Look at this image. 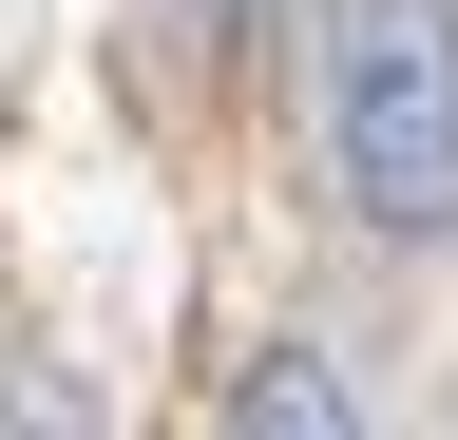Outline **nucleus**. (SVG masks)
I'll return each instance as SVG.
<instances>
[{"label": "nucleus", "mask_w": 458, "mask_h": 440, "mask_svg": "<svg viewBox=\"0 0 458 440\" xmlns=\"http://www.w3.org/2000/svg\"><path fill=\"white\" fill-rule=\"evenodd\" d=\"M325 134H344V192L382 230H458V0H363L344 20Z\"/></svg>", "instance_id": "f257e3e1"}, {"label": "nucleus", "mask_w": 458, "mask_h": 440, "mask_svg": "<svg viewBox=\"0 0 458 440\" xmlns=\"http://www.w3.org/2000/svg\"><path fill=\"white\" fill-rule=\"evenodd\" d=\"M229 440H363V402H344L325 345H267L249 383H229Z\"/></svg>", "instance_id": "f03ea898"}, {"label": "nucleus", "mask_w": 458, "mask_h": 440, "mask_svg": "<svg viewBox=\"0 0 458 440\" xmlns=\"http://www.w3.org/2000/svg\"><path fill=\"white\" fill-rule=\"evenodd\" d=\"M0 440H96V383L57 345H0Z\"/></svg>", "instance_id": "7ed1b4c3"}]
</instances>
